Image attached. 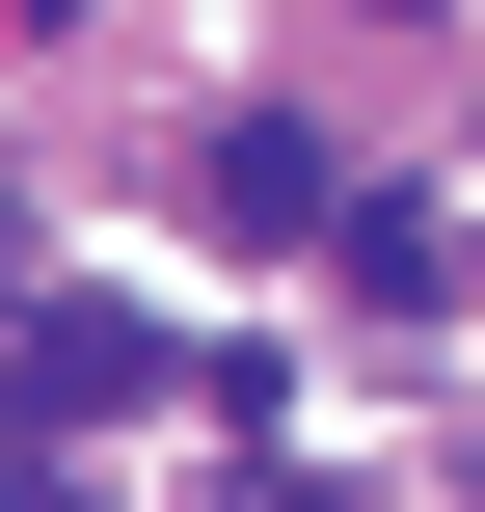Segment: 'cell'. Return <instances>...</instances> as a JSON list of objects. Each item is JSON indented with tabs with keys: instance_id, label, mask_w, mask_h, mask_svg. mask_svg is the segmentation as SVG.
Segmentation results:
<instances>
[{
	"instance_id": "cell-1",
	"label": "cell",
	"mask_w": 485,
	"mask_h": 512,
	"mask_svg": "<svg viewBox=\"0 0 485 512\" xmlns=\"http://www.w3.org/2000/svg\"><path fill=\"white\" fill-rule=\"evenodd\" d=\"M162 378H189V351H162L135 297H27V324H0V405H27V432H135Z\"/></svg>"
},
{
	"instance_id": "cell-2",
	"label": "cell",
	"mask_w": 485,
	"mask_h": 512,
	"mask_svg": "<svg viewBox=\"0 0 485 512\" xmlns=\"http://www.w3.org/2000/svg\"><path fill=\"white\" fill-rule=\"evenodd\" d=\"M189 189H216V243H297V216H324V135H297V108H243Z\"/></svg>"
},
{
	"instance_id": "cell-3",
	"label": "cell",
	"mask_w": 485,
	"mask_h": 512,
	"mask_svg": "<svg viewBox=\"0 0 485 512\" xmlns=\"http://www.w3.org/2000/svg\"><path fill=\"white\" fill-rule=\"evenodd\" d=\"M351 297H405V324H432V297H459V216H432V189H378V216H351Z\"/></svg>"
},
{
	"instance_id": "cell-4",
	"label": "cell",
	"mask_w": 485,
	"mask_h": 512,
	"mask_svg": "<svg viewBox=\"0 0 485 512\" xmlns=\"http://www.w3.org/2000/svg\"><path fill=\"white\" fill-rule=\"evenodd\" d=\"M216 512H351V486H297V459H243V486H216Z\"/></svg>"
},
{
	"instance_id": "cell-5",
	"label": "cell",
	"mask_w": 485,
	"mask_h": 512,
	"mask_svg": "<svg viewBox=\"0 0 485 512\" xmlns=\"http://www.w3.org/2000/svg\"><path fill=\"white\" fill-rule=\"evenodd\" d=\"M0 512H81V486H0Z\"/></svg>"
}]
</instances>
